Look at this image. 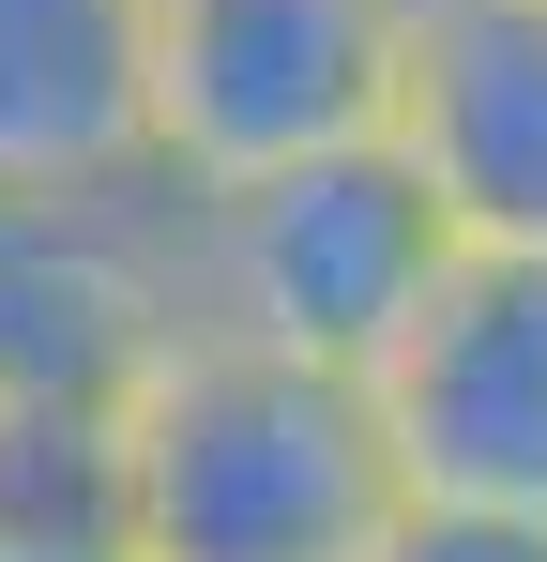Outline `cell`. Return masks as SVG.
<instances>
[{
    "mask_svg": "<svg viewBox=\"0 0 547 562\" xmlns=\"http://www.w3.org/2000/svg\"><path fill=\"white\" fill-rule=\"evenodd\" d=\"M137 532V426L107 395H0V548L122 562Z\"/></svg>",
    "mask_w": 547,
    "mask_h": 562,
    "instance_id": "obj_8",
    "label": "cell"
},
{
    "mask_svg": "<svg viewBox=\"0 0 547 562\" xmlns=\"http://www.w3.org/2000/svg\"><path fill=\"white\" fill-rule=\"evenodd\" d=\"M0 562H31V548H0Z\"/></svg>",
    "mask_w": 547,
    "mask_h": 562,
    "instance_id": "obj_10",
    "label": "cell"
},
{
    "mask_svg": "<svg viewBox=\"0 0 547 562\" xmlns=\"http://www.w3.org/2000/svg\"><path fill=\"white\" fill-rule=\"evenodd\" d=\"M380 441L411 502L456 517H547V259L456 244L442 289L411 304V335L365 366Z\"/></svg>",
    "mask_w": 547,
    "mask_h": 562,
    "instance_id": "obj_4",
    "label": "cell"
},
{
    "mask_svg": "<svg viewBox=\"0 0 547 562\" xmlns=\"http://www.w3.org/2000/svg\"><path fill=\"white\" fill-rule=\"evenodd\" d=\"M168 198L153 153V0H0V213Z\"/></svg>",
    "mask_w": 547,
    "mask_h": 562,
    "instance_id": "obj_7",
    "label": "cell"
},
{
    "mask_svg": "<svg viewBox=\"0 0 547 562\" xmlns=\"http://www.w3.org/2000/svg\"><path fill=\"white\" fill-rule=\"evenodd\" d=\"M395 77H411V0H153L168 198L395 137Z\"/></svg>",
    "mask_w": 547,
    "mask_h": 562,
    "instance_id": "obj_3",
    "label": "cell"
},
{
    "mask_svg": "<svg viewBox=\"0 0 547 562\" xmlns=\"http://www.w3.org/2000/svg\"><path fill=\"white\" fill-rule=\"evenodd\" d=\"M122 426H137L122 562H380V532L411 517L380 395L289 350H244L213 319H182L153 350Z\"/></svg>",
    "mask_w": 547,
    "mask_h": 562,
    "instance_id": "obj_1",
    "label": "cell"
},
{
    "mask_svg": "<svg viewBox=\"0 0 547 562\" xmlns=\"http://www.w3.org/2000/svg\"><path fill=\"white\" fill-rule=\"evenodd\" d=\"M182 335V198L0 213V395H137Z\"/></svg>",
    "mask_w": 547,
    "mask_h": 562,
    "instance_id": "obj_5",
    "label": "cell"
},
{
    "mask_svg": "<svg viewBox=\"0 0 547 562\" xmlns=\"http://www.w3.org/2000/svg\"><path fill=\"white\" fill-rule=\"evenodd\" d=\"M395 153L426 168L456 244L547 259V0H411Z\"/></svg>",
    "mask_w": 547,
    "mask_h": 562,
    "instance_id": "obj_6",
    "label": "cell"
},
{
    "mask_svg": "<svg viewBox=\"0 0 547 562\" xmlns=\"http://www.w3.org/2000/svg\"><path fill=\"white\" fill-rule=\"evenodd\" d=\"M380 562H547V517H456V502H411Z\"/></svg>",
    "mask_w": 547,
    "mask_h": 562,
    "instance_id": "obj_9",
    "label": "cell"
},
{
    "mask_svg": "<svg viewBox=\"0 0 547 562\" xmlns=\"http://www.w3.org/2000/svg\"><path fill=\"white\" fill-rule=\"evenodd\" d=\"M442 259H456V213L426 198V168L395 137L182 198V319H213L244 350H289V366H335V380H365L411 335Z\"/></svg>",
    "mask_w": 547,
    "mask_h": 562,
    "instance_id": "obj_2",
    "label": "cell"
}]
</instances>
